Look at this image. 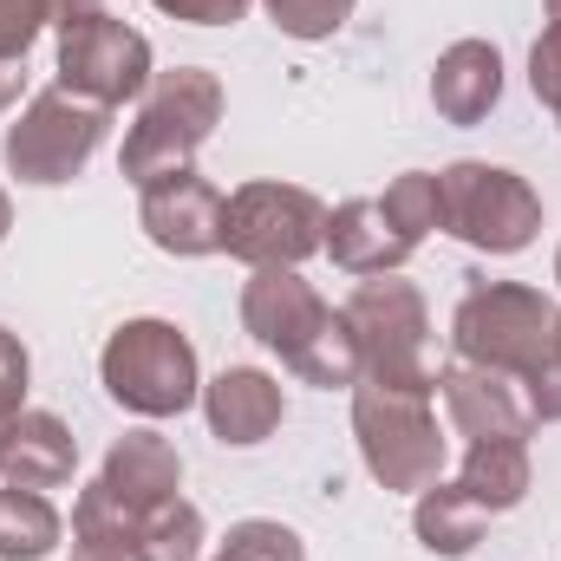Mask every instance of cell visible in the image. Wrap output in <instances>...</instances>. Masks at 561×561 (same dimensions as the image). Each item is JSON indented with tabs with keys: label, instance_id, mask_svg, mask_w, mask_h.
Segmentation results:
<instances>
[{
	"label": "cell",
	"instance_id": "1",
	"mask_svg": "<svg viewBox=\"0 0 561 561\" xmlns=\"http://www.w3.org/2000/svg\"><path fill=\"white\" fill-rule=\"evenodd\" d=\"M556 346H561V307L529 280H470L457 313H450V353L463 366L503 373L516 386Z\"/></svg>",
	"mask_w": 561,
	"mask_h": 561
},
{
	"label": "cell",
	"instance_id": "2",
	"mask_svg": "<svg viewBox=\"0 0 561 561\" xmlns=\"http://www.w3.org/2000/svg\"><path fill=\"white\" fill-rule=\"evenodd\" d=\"M99 386L118 412L131 419H183L196 399H203V359H196V340L176 327V320H157L138 313L125 327H112L105 353H99Z\"/></svg>",
	"mask_w": 561,
	"mask_h": 561
},
{
	"label": "cell",
	"instance_id": "3",
	"mask_svg": "<svg viewBox=\"0 0 561 561\" xmlns=\"http://www.w3.org/2000/svg\"><path fill=\"white\" fill-rule=\"evenodd\" d=\"M222 79L209 66H176V72H157L150 92L138 99V125L125 131V183L150 190L157 176H176V170H196V150L216 138L222 125Z\"/></svg>",
	"mask_w": 561,
	"mask_h": 561
},
{
	"label": "cell",
	"instance_id": "4",
	"mask_svg": "<svg viewBox=\"0 0 561 561\" xmlns=\"http://www.w3.org/2000/svg\"><path fill=\"white\" fill-rule=\"evenodd\" d=\"M431 399L437 392H399V386H379V379L353 386V444H359L366 477L386 496H419L444 477L450 437L437 431Z\"/></svg>",
	"mask_w": 561,
	"mask_h": 561
},
{
	"label": "cell",
	"instance_id": "5",
	"mask_svg": "<svg viewBox=\"0 0 561 561\" xmlns=\"http://www.w3.org/2000/svg\"><path fill=\"white\" fill-rule=\"evenodd\" d=\"M437 229L477 255H523L542 236V196L510 163L457 157L437 170Z\"/></svg>",
	"mask_w": 561,
	"mask_h": 561
},
{
	"label": "cell",
	"instance_id": "6",
	"mask_svg": "<svg viewBox=\"0 0 561 561\" xmlns=\"http://www.w3.org/2000/svg\"><path fill=\"white\" fill-rule=\"evenodd\" d=\"M353 340H359V366L379 386L399 392H437V366H431V300L419 280L405 275H373L340 300Z\"/></svg>",
	"mask_w": 561,
	"mask_h": 561
},
{
	"label": "cell",
	"instance_id": "7",
	"mask_svg": "<svg viewBox=\"0 0 561 561\" xmlns=\"http://www.w3.org/2000/svg\"><path fill=\"white\" fill-rule=\"evenodd\" d=\"M105 131H112V112H105V105L72 99L66 85H46V92H33V99L20 105V118L7 125L0 163H7V176L26 183V190H59V183H72V176L99 157Z\"/></svg>",
	"mask_w": 561,
	"mask_h": 561
},
{
	"label": "cell",
	"instance_id": "8",
	"mask_svg": "<svg viewBox=\"0 0 561 561\" xmlns=\"http://www.w3.org/2000/svg\"><path fill=\"white\" fill-rule=\"evenodd\" d=\"M327 249V203L300 183L255 176L229 190L222 209V255L242 268H300L307 255Z\"/></svg>",
	"mask_w": 561,
	"mask_h": 561
},
{
	"label": "cell",
	"instance_id": "9",
	"mask_svg": "<svg viewBox=\"0 0 561 561\" xmlns=\"http://www.w3.org/2000/svg\"><path fill=\"white\" fill-rule=\"evenodd\" d=\"M150 79H157V53L131 20L99 7V13L59 26V85L72 99H92V105L118 112V105L150 92Z\"/></svg>",
	"mask_w": 561,
	"mask_h": 561
},
{
	"label": "cell",
	"instance_id": "10",
	"mask_svg": "<svg viewBox=\"0 0 561 561\" xmlns=\"http://www.w3.org/2000/svg\"><path fill=\"white\" fill-rule=\"evenodd\" d=\"M222 209H229V196L203 170H176V176H157L150 190H138V229L150 236V249H163L176 262L222 255Z\"/></svg>",
	"mask_w": 561,
	"mask_h": 561
},
{
	"label": "cell",
	"instance_id": "11",
	"mask_svg": "<svg viewBox=\"0 0 561 561\" xmlns=\"http://www.w3.org/2000/svg\"><path fill=\"white\" fill-rule=\"evenodd\" d=\"M333 320V300L300 275V268H249L242 280V333L268 346L280 366Z\"/></svg>",
	"mask_w": 561,
	"mask_h": 561
},
{
	"label": "cell",
	"instance_id": "12",
	"mask_svg": "<svg viewBox=\"0 0 561 561\" xmlns=\"http://www.w3.org/2000/svg\"><path fill=\"white\" fill-rule=\"evenodd\" d=\"M437 399H444V419L463 444H529L536 419H529V399L516 379L503 373H483V366H444L437 373Z\"/></svg>",
	"mask_w": 561,
	"mask_h": 561
},
{
	"label": "cell",
	"instance_id": "13",
	"mask_svg": "<svg viewBox=\"0 0 561 561\" xmlns=\"http://www.w3.org/2000/svg\"><path fill=\"white\" fill-rule=\"evenodd\" d=\"M203 424H209V437L216 444H229V450H255V444H268L287 419V392H280L275 373H262V366H222L209 386H203Z\"/></svg>",
	"mask_w": 561,
	"mask_h": 561
},
{
	"label": "cell",
	"instance_id": "14",
	"mask_svg": "<svg viewBox=\"0 0 561 561\" xmlns=\"http://www.w3.org/2000/svg\"><path fill=\"white\" fill-rule=\"evenodd\" d=\"M327 255H333L340 275L373 280V275H399L419 249L386 222L379 196H346V203L327 209Z\"/></svg>",
	"mask_w": 561,
	"mask_h": 561
},
{
	"label": "cell",
	"instance_id": "15",
	"mask_svg": "<svg viewBox=\"0 0 561 561\" xmlns=\"http://www.w3.org/2000/svg\"><path fill=\"white\" fill-rule=\"evenodd\" d=\"M503 105V53L490 39H450L431 66V112L444 125H483Z\"/></svg>",
	"mask_w": 561,
	"mask_h": 561
},
{
	"label": "cell",
	"instance_id": "16",
	"mask_svg": "<svg viewBox=\"0 0 561 561\" xmlns=\"http://www.w3.org/2000/svg\"><path fill=\"white\" fill-rule=\"evenodd\" d=\"M79 470V437L59 412H20L7 424V444H0V483L13 490H66Z\"/></svg>",
	"mask_w": 561,
	"mask_h": 561
},
{
	"label": "cell",
	"instance_id": "17",
	"mask_svg": "<svg viewBox=\"0 0 561 561\" xmlns=\"http://www.w3.org/2000/svg\"><path fill=\"white\" fill-rule=\"evenodd\" d=\"M99 483H105L118 503H131V510L144 516V510L183 496V450H176L163 431H125V437L105 450Z\"/></svg>",
	"mask_w": 561,
	"mask_h": 561
},
{
	"label": "cell",
	"instance_id": "18",
	"mask_svg": "<svg viewBox=\"0 0 561 561\" xmlns=\"http://www.w3.org/2000/svg\"><path fill=\"white\" fill-rule=\"evenodd\" d=\"M412 536H419L431 556L444 561H463L483 536H490V510L463 490V483H431V490H419V503H412Z\"/></svg>",
	"mask_w": 561,
	"mask_h": 561
},
{
	"label": "cell",
	"instance_id": "19",
	"mask_svg": "<svg viewBox=\"0 0 561 561\" xmlns=\"http://www.w3.org/2000/svg\"><path fill=\"white\" fill-rule=\"evenodd\" d=\"M457 483H463L490 516H510V510H523V503H529L536 457H529V444H463Z\"/></svg>",
	"mask_w": 561,
	"mask_h": 561
},
{
	"label": "cell",
	"instance_id": "20",
	"mask_svg": "<svg viewBox=\"0 0 561 561\" xmlns=\"http://www.w3.org/2000/svg\"><path fill=\"white\" fill-rule=\"evenodd\" d=\"M59 542H66V516L53 510V496L0 483V561H46Z\"/></svg>",
	"mask_w": 561,
	"mask_h": 561
},
{
	"label": "cell",
	"instance_id": "21",
	"mask_svg": "<svg viewBox=\"0 0 561 561\" xmlns=\"http://www.w3.org/2000/svg\"><path fill=\"white\" fill-rule=\"evenodd\" d=\"M287 373L300 379V386H313V392H353L359 379H366V366H359V340H353V327H346V313L333 307V320L287 359Z\"/></svg>",
	"mask_w": 561,
	"mask_h": 561
},
{
	"label": "cell",
	"instance_id": "22",
	"mask_svg": "<svg viewBox=\"0 0 561 561\" xmlns=\"http://www.w3.org/2000/svg\"><path fill=\"white\" fill-rule=\"evenodd\" d=\"M138 542L150 561H203V542H209V523L190 496H170L157 510H144L138 523Z\"/></svg>",
	"mask_w": 561,
	"mask_h": 561
},
{
	"label": "cell",
	"instance_id": "23",
	"mask_svg": "<svg viewBox=\"0 0 561 561\" xmlns=\"http://www.w3.org/2000/svg\"><path fill=\"white\" fill-rule=\"evenodd\" d=\"M379 209H386V222L419 249L424 236L437 229V170H405V176H392L386 196H379Z\"/></svg>",
	"mask_w": 561,
	"mask_h": 561
},
{
	"label": "cell",
	"instance_id": "24",
	"mask_svg": "<svg viewBox=\"0 0 561 561\" xmlns=\"http://www.w3.org/2000/svg\"><path fill=\"white\" fill-rule=\"evenodd\" d=\"M138 510L118 503L105 483H85L72 503V542H138Z\"/></svg>",
	"mask_w": 561,
	"mask_h": 561
},
{
	"label": "cell",
	"instance_id": "25",
	"mask_svg": "<svg viewBox=\"0 0 561 561\" xmlns=\"http://www.w3.org/2000/svg\"><path fill=\"white\" fill-rule=\"evenodd\" d=\"M216 556H229V561H307V542H300V529H287L275 516H242V523H229V536H222Z\"/></svg>",
	"mask_w": 561,
	"mask_h": 561
},
{
	"label": "cell",
	"instance_id": "26",
	"mask_svg": "<svg viewBox=\"0 0 561 561\" xmlns=\"http://www.w3.org/2000/svg\"><path fill=\"white\" fill-rule=\"evenodd\" d=\"M353 7H359V0H262V13L275 20V33L300 39V46L333 39V33L353 20Z\"/></svg>",
	"mask_w": 561,
	"mask_h": 561
},
{
	"label": "cell",
	"instance_id": "27",
	"mask_svg": "<svg viewBox=\"0 0 561 561\" xmlns=\"http://www.w3.org/2000/svg\"><path fill=\"white\" fill-rule=\"evenodd\" d=\"M529 92L561 125V7H549V20H542V33L529 46Z\"/></svg>",
	"mask_w": 561,
	"mask_h": 561
},
{
	"label": "cell",
	"instance_id": "28",
	"mask_svg": "<svg viewBox=\"0 0 561 561\" xmlns=\"http://www.w3.org/2000/svg\"><path fill=\"white\" fill-rule=\"evenodd\" d=\"M46 26H53L46 0H0V66H26V53Z\"/></svg>",
	"mask_w": 561,
	"mask_h": 561
},
{
	"label": "cell",
	"instance_id": "29",
	"mask_svg": "<svg viewBox=\"0 0 561 561\" xmlns=\"http://www.w3.org/2000/svg\"><path fill=\"white\" fill-rule=\"evenodd\" d=\"M26 386H33V359H26L20 333L0 327V412H7V419L26 412Z\"/></svg>",
	"mask_w": 561,
	"mask_h": 561
},
{
	"label": "cell",
	"instance_id": "30",
	"mask_svg": "<svg viewBox=\"0 0 561 561\" xmlns=\"http://www.w3.org/2000/svg\"><path fill=\"white\" fill-rule=\"evenodd\" d=\"M163 20H183V26H236L255 0H150Z\"/></svg>",
	"mask_w": 561,
	"mask_h": 561
},
{
	"label": "cell",
	"instance_id": "31",
	"mask_svg": "<svg viewBox=\"0 0 561 561\" xmlns=\"http://www.w3.org/2000/svg\"><path fill=\"white\" fill-rule=\"evenodd\" d=\"M523 399H529V419L536 424H561V346L523 379Z\"/></svg>",
	"mask_w": 561,
	"mask_h": 561
},
{
	"label": "cell",
	"instance_id": "32",
	"mask_svg": "<svg viewBox=\"0 0 561 561\" xmlns=\"http://www.w3.org/2000/svg\"><path fill=\"white\" fill-rule=\"evenodd\" d=\"M72 561H150L144 542H72Z\"/></svg>",
	"mask_w": 561,
	"mask_h": 561
},
{
	"label": "cell",
	"instance_id": "33",
	"mask_svg": "<svg viewBox=\"0 0 561 561\" xmlns=\"http://www.w3.org/2000/svg\"><path fill=\"white\" fill-rule=\"evenodd\" d=\"M105 0H46V13H53V26H72V20H85V13H99Z\"/></svg>",
	"mask_w": 561,
	"mask_h": 561
},
{
	"label": "cell",
	"instance_id": "34",
	"mask_svg": "<svg viewBox=\"0 0 561 561\" xmlns=\"http://www.w3.org/2000/svg\"><path fill=\"white\" fill-rule=\"evenodd\" d=\"M20 92H26V72H20V66H0V112H13Z\"/></svg>",
	"mask_w": 561,
	"mask_h": 561
},
{
	"label": "cell",
	"instance_id": "35",
	"mask_svg": "<svg viewBox=\"0 0 561 561\" xmlns=\"http://www.w3.org/2000/svg\"><path fill=\"white\" fill-rule=\"evenodd\" d=\"M7 229H13V196L0 190V242H7Z\"/></svg>",
	"mask_w": 561,
	"mask_h": 561
},
{
	"label": "cell",
	"instance_id": "36",
	"mask_svg": "<svg viewBox=\"0 0 561 561\" xmlns=\"http://www.w3.org/2000/svg\"><path fill=\"white\" fill-rule=\"evenodd\" d=\"M7 424H13V419H7V412H0V444H7Z\"/></svg>",
	"mask_w": 561,
	"mask_h": 561
},
{
	"label": "cell",
	"instance_id": "37",
	"mask_svg": "<svg viewBox=\"0 0 561 561\" xmlns=\"http://www.w3.org/2000/svg\"><path fill=\"white\" fill-rule=\"evenodd\" d=\"M556 287H561V249H556Z\"/></svg>",
	"mask_w": 561,
	"mask_h": 561
},
{
	"label": "cell",
	"instance_id": "38",
	"mask_svg": "<svg viewBox=\"0 0 561 561\" xmlns=\"http://www.w3.org/2000/svg\"><path fill=\"white\" fill-rule=\"evenodd\" d=\"M209 561H229V556H209Z\"/></svg>",
	"mask_w": 561,
	"mask_h": 561
},
{
	"label": "cell",
	"instance_id": "39",
	"mask_svg": "<svg viewBox=\"0 0 561 561\" xmlns=\"http://www.w3.org/2000/svg\"><path fill=\"white\" fill-rule=\"evenodd\" d=\"M549 7H561V0H549Z\"/></svg>",
	"mask_w": 561,
	"mask_h": 561
}]
</instances>
